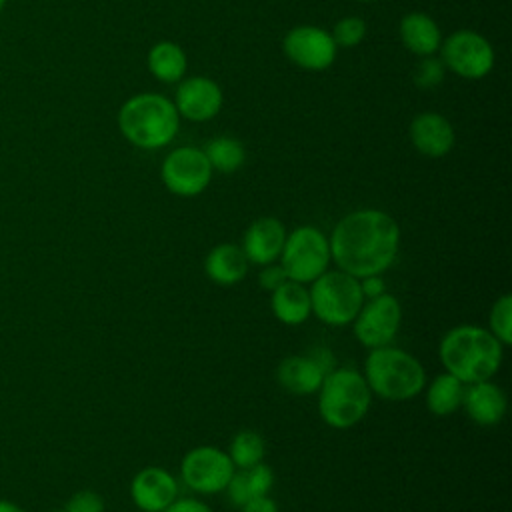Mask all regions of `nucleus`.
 <instances>
[{
    "label": "nucleus",
    "instance_id": "obj_1",
    "mask_svg": "<svg viewBox=\"0 0 512 512\" xmlns=\"http://www.w3.org/2000/svg\"><path fill=\"white\" fill-rule=\"evenodd\" d=\"M328 244L338 270L366 278L382 274L394 264L400 248V226L382 210L362 208L338 220Z\"/></svg>",
    "mask_w": 512,
    "mask_h": 512
},
{
    "label": "nucleus",
    "instance_id": "obj_2",
    "mask_svg": "<svg viewBox=\"0 0 512 512\" xmlns=\"http://www.w3.org/2000/svg\"><path fill=\"white\" fill-rule=\"evenodd\" d=\"M438 356L444 372L456 376L464 384H472L492 380L502 366L504 346L488 328L460 324L442 336Z\"/></svg>",
    "mask_w": 512,
    "mask_h": 512
},
{
    "label": "nucleus",
    "instance_id": "obj_3",
    "mask_svg": "<svg viewBox=\"0 0 512 512\" xmlns=\"http://www.w3.org/2000/svg\"><path fill=\"white\" fill-rule=\"evenodd\" d=\"M122 136L136 148L156 150L170 144L180 128V114L172 100L156 92L128 98L118 112Z\"/></svg>",
    "mask_w": 512,
    "mask_h": 512
},
{
    "label": "nucleus",
    "instance_id": "obj_4",
    "mask_svg": "<svg viewBox=\"0 0 512 512\" xmlns=\"http://www.w3.org/2000/svg\"><path fill=\"white\" fill-rule=\"evenodd\" d=\"M362 376L372 394L390 402L410 400L426 386V370L422 362L414 354L392 344L368 352Z\"/></svg>",
    "mask_w": 512,
    "mask_h": 512
},
{
    "label": "nucleus",
    "instance_id": "obj_5",
    "mask_svg": "<svg viewBox=\"0 0 512 512\" xmlns=\"http://www.w3.org/2000/svg\"><path fill=\"white\" fill-rule=\"evenodd\" d=\"M370 400L372 392L362 372L336 366L318 388V414L330 428L348 430L368 414Z\"/></svg>",
    "mask_w": 512,
    "mask_h": 512
},
{
    "label": "nucleus",
    "instance_id": "obj_6",
    "mask_svg": "<svg viewBox=\"0 0 512 512\" xmlns=\"http://www.w3.org/2000/svg\"><path fill=\"white\" fill-rule=\"evenodd\" d=\"M312 316L328 326H348L364 304L360 280L344 270H326L308 288Z\"/></svg>",
    "mask_w": 512,
    "mask_h": 512
},
{
    "label": "nucleus",
    "instance_id": "obj_7",
    "mask_svg": "<svg viewBox=\"0 0 512 512\" xmlns=\"http://www.w3.org/2000/svg\"><path fill=\"white\" fill-rule=\"evenodd\" d=\"M330 244L316 226H298L286 234L278 264L284 268L288 280L310 284L328 270Z\"/></svg>",
    "mask_w": 512,
    "mask_h": 512
},
{
    "label": "nucleus",
    "instance_id": "obj_8",
    "mask_svg": "<svg viewBox=\"0 0 512 512\" xmlns=\"http://www.w3.org/2000/svg\"><path fill=\"white\" fill-rule=\"evenodd\" d=\"M402 322V306L398 298L384 292L376 298L364 300L356 318L352 320V332L356 340L368 348H380L392 344Z\"/></svg>",
    "mask_w": 512,
    "mask_h": 512
},
{
    "label": "nucleus",
    "instance_id": "obj_9",
    "mask_svg": "<svg viewBox=\"0 0 512 512\" xmlns=\"http://www.w3.org/2000/svg\"><path fill=\"white\" fill-rule=\"evenodd\" d=\"M440 60L454 74L478 80L494 66V50L490 42L474 30H456L440 44Z\"/></svg>",
    "mask_w": 512,
    "mask_h": 512
},
{
    "label": "nucleus",
    "instance_id": "obj_10",
    "mask_svg": "<svg viewBox=\"0 0 512 512\" xmlns=\"http://www.w3.org/2000/svg\"><path fill=\"white\" fill-rule=\"evenodd\" d=\"M212 172L214 170L202 148L180 146L166 154L160 168V178L168 192L182 198H192L208 188Z\"/></svg>",
    "mask_w": 512,
    "mask_h": 512
},
{
    "label": "nucleus",
    "instance_id": "obj_11",
    "mask_svg": "<svg viewBox=\"0 0 512 512\" xmlns=\"http://www.w3.org/2000/svg\"><path fill=\"white\" fill-rule=\"evenodd\" d=\"M234 470L228 452L216 446H196L188 450L180 462L182 482L192 492L206 496L224 492Z\"/></svg>",
    "mask_w": 512,
    "mask_h": 512
},
{
    "label": "nucleus",
    "instance_id": "obj_12",
    "mask_svg": "<svg viewBox=\"0 0 512 512\" xmlns=\"http://www.w3.org/2000/svg\"><path fill=\"white\" fill-rule=\"evenodd\" d=\"M284 54L300 68L320 72L332 66L336 60V44L324 28L318 26H296L282 42Z\"/></svg>",
    "mask_w": 512,
    "mask_h": 512
},
{
    "label": "nucleus",
    "instance_id": "obj_13",
    "mask_svg": "<svg viewBox=\"0 0 512 512\" xmlns=\"http://www.w3.org/2000/svg\"><path fill=\"white\" fill-rule=\"evenodd\" d=\"M130 498L142 512H162L178 498V482L166 468L146 466L134 474Z\"/></svg>",
    "mask_w": 512,
    "mask_h": 512
},
{
    "label": "nucleus",
    "instance_id": "obj_14",
    "mask_svg": "<svg viewBox=\"0 0 512 512\" xmlns=\"http://www.w3.org/2000/svg\"><path fill=\"white\" fill-rule=\"evenodd\" d=\"M220 86L206 76H190L178 84L174 106L180 116L192 122L212 120L222 108Z\"/></svg>",
    "mask_w": 512,
    "mask_h": 512
},
{
    "label": "nucleus",
    "instance_id": "obj_15",
    "mask_svg": "<svg viewBox=\"0 0 512 512\" xmlns=\"http://www.w3.org/2000/svg\"><path fill=\"white\" fill-rule=\"evenodd\" d=\"M286 234L288 232L278 218L262 216L246 228L240 248L250 264L266 266L278 260Z\"/></svg>",
    "mask_w": 512,
    "mask_h": 512
},
{
    "label": "nucleus",
    "instance_id": "obj_16",
    "mask_svg": "<svg viewBox=\"0 0 512 512\" xmlns=\"http://www.w3.org/2000/svg\"><path fill=\"white\" fill-rule=\"evenodd\" d=\"M410 142L420 154L428 158H442L454 148L456 134L448 118L442 114L420 112L410 122Z\"/></svg>",
    "mask_w": 512,
    "mask_h": 512
},
{
    "label": "nucleus",
    "instance_id": "obj_17",
    "mask_svg": "<svg viewBox=\"0 0 512 512\" xmlns=\"http://www.w3.org/2000/svg\"><path fill=\"white\" fill-rule=\"evenodd\" d=\"M462 406L468 418L478 426H496L506 414V394L492 380L466 384Z\"/></svg>",
    "mask_w": 512,
    "mask_h": 512
},
{
    "label": "nucleus",
    "instance_id": "obj_18",
    "mask_svg": "<svg viewBox=\"0 0 512 512\" xmlns=\"http://www.w3.org/2000/svg\"><path fill=\"white\" fill-rule=\"evenodd\" d=\"M250 262L242 248L232 242L216 244L204 258V274L218 286H234L248 274Z\"/></svg>",
    "mask_w": 512,
    "mask_h": 512
},
{
    "label": "nucleus",
    "instance_id": "obj_19",
    "mask_svg": "<svg viewBox=\"0 0 512 512\" xmlns=\"http://www.w3.org/2000/svg\"><path fill=\"white\" fill-rule=\"evenodd\" d=\"M324 376L326 372L308 354L286 356L276 370L280 386L296 396H308L318 392Z\"/></svg>",
    "mask_w": 512,
    "mask_h": 512
},
{
    "label": "nucleus",
    "instance_id": "obj_20",
    "mask_svg": "<svg viewBox=\"0 0 512 512\" xmlns=\"http://www.w3.org/2000/svg\"><path fill=\"white\" fill-rule=\"evenodd\" d=\"M270 308L274 318L286 326H298L306 322L312 316L306 284L286 280L282 286L270 292Z\"/></svg>",
    "mask_w": 512,
    "mask_h": 512
},
{
    "label": "nucleus",
    "instance_id": "obj_21",
    "mask_svg": "<svg viewBox=\"0 0 512 512\" xmlns=\"http://www.w3.org/2000/svg\"><path fill=\"white\" fill-rule=\"evenodd\" d=\"M272 484H274L272 468L264 462H258L250 468H236L232 478L228 480L224 492H226L230 504L240 508L242 504H246L252 498L268 496Z\"/></svg>",
    "mask_w": 512,
    "mask_h": 512
},
{
    "label": "nucleus",
    "instance_id": "obj_22",
    "mask_svg": "<svg viewBox=\"0 0 512 512\" xmlns=\"http://www.w3.org/2000/svg\"><path fill=\"white\" fill-rule=\"evenodd\" d=\"M400 40L416 56H434L442 44L438 24L424 12H408L400 20Z\"/></svg>",
    "mask_w": 512,
    "mask_h": 512
},
{
    "label": "nucleus",
    "instance_id": "obj_23",
    "mask_svg": "<svg viewBox=\"0 0 512 512\" xmlns=\"http://www.w3.org/2000/svg\"><path fill=\"white\" fill-rule=\"evenodd\" d=\"M146 62H148L150 74L166 84L182 80L184 72H186V64H188L184 50L172 40L156 42L148 50Z\"/></svg>",
    "mask_w": 512,
    "mask_h": 512
},
{
    "label": "nucleus",
    "instance_id": "obj_24",
    "mask_svg": "<svg viewBox=\"0 0 512 512\" xmlns=\"http://www.w3.org/2000/svg\"><path fill=\"white\" fill-rule=\"evenodd\" d=\"M424 388H426V392H424L426 408L432 414L448 416V414H454L458 408H462L466 384L462 380H458L456 376L442 372Z\"/></svg>",
    "mask_w": 512,
    "mask_h": 512
},
{
    "label": "nucleus",
    "instance_id": "obj_25",
    "mask_svg": "<svg viewBox=\"0 0 512 512\" xmlns=\"http://www.w3.org/2000/svg\"><path fill=\"white\" fill-rule=\"evenodd\" d=\"M202 152L206 154L212 170H218L224 174L236 172L246 160V150H244L242 142L236 138H230V136L212 138L210 142H206Z\"/></svg>",
    "mask_w": 512,
    "mask_h": 512
},
{
    "label": "nucleus",
    "instance_id": "obj_26",
    "mask_svg": "<svg viewBox=\"0 0 512 512\" xmlns=\"http://www.w3.org/2000/svg\"><path fill=\"white\" fill-rule=\"evenodd\" d=\"M266 446L264 438L254 430H242L238 432L228 448V456L234 464V468H250L264 460Z\"/></svg>",
    "mask_w": 512,
    "mask_h": 512
},
{
    "label": "nucleus",
    "instance_id": "obj_27",
    "mask_svg": "<svg viewBox=\"0 0 512 512\" xmlns=\"http://www.w3.org/2000/svg\"><path fill=\"white\" fill-rule=\"evenodd\" d=\"M488 330L500 340L502 346L512 344V296L502 294L494 300L488 314Z\"/></svg>",
    "mask_w": 512,
    "mask_h": 512
},
{
    "label": "nucleus",
    "instance_id": "obj_28",
    "mask_svg": "<svg viewBox=\"0 0 512 512\" xmlns=\"http://www.w3.org/2000/svg\"><path fill=\"white\" fill-rule=\"evenodd\" d=\"M332 40L336 46H342V48H354L358 46L364 36H366V22L358 16H344L340 18L332 32H330Z\"/></svg>",
    "mask_w": 512,
    "mask_h": 512
},
{
    "label": "nucleus",
    "instance_id": "obj_29",
    "mask_svg": "<svg viewBox=\"0 0 512 512\" xmlns=\"http://www.w3.org/2000/svg\"><path fill=\"white\" fill-rule=\"evenodd\" d=\"M444 72L446 68L440 58L424 56L414 68V84L418 88H436L444 80Z\"/></svg>",
    "mask_w": 512,
    "mask_h": 512
},
{
    "label": "nucleus",
    "instance_id": "obj_30",
    "mask_svg": "<svg viewBox=\"0 0 512 512\" xmlns=\"http://www.w3.org/2000/svg\"><path fill=\"white\" fill-rule=\"evenodd\" d=\"M64 512H104V500L92 490H80L70 496Z\"/></svg>",
    "mask_w": 512,
    "mask_h": 512
},
{
    "label": "nucleus",
    "instance_id": "obj_31",
    "mask_svg": "<svg viewBox=\"0 0 512 512\" xmlns=\"http://www.w3.org/2000/svg\"><path fill=\"white\" fill-rule=\"evenodd\" d=\"M286 280H288V276H286L284 268H282L280 264H276V262L262 266V270H260V274H258L260 286H262L264 290H268V292L276 290V288L282 286Z\"/></svg>",
    "mask_w": 512,
    "mask_h": 512
},
{
    "label": "nucleus",
    "instance_id": "obj_32",
    "mask_svg": "<svg viewBox=\"0 0 512 512\" xmlns=\"http://www.w3.org/2000/svg\"><path fill=\"white\" fill-rule=\"evenodd\" d=\"M162 512H214L208 504L196 498H176L166 510Z\"/></svg>",
    "mask_w": 512,
    "mask_h": 512
},
{
    "label": "nucleus",
    "instance_id": "obj_33",
    "mask_svg": "<svg viewBox=\"0 0 512 512\" xmlns=\"http://www.w3.org/2000/svg\"><path fill=\"white\" fill-rule=\"evenodd\" d=\"M358 280H360V290H362L364 300L376 298V296H380V294L386 292V286H384V280L380 278V274H372V276L358 278Z\"/></svg>",
    "mask_w": 512,
    "mask_h": 512
},
{
    "label": "nucleus",
    "instance_id": "obj_34",
    "mask_svg": "<svg viewBox=\"0 0 512 512\" xmlns=\"http://www.w3.org/2000/svg\"><path fill=\"white\" fill-rule=\"evenodd\" d=\"M326 374L330 372V370H334L336 368V358H334V354H332V350L330 348H326V346H316V348H310L308 352H306Z\"/></svg>",
    "mask_w": 512,
    "mask_h": 512
},
{
    "label": "nucleus",
    "instance_id": "obj_35",
    "mask_svg": "<svg viewBox=\"0 0 512 512\" xmlns=\"http://www.w3.org/2000/svg\"><path fill=\"white\" fill-rule=\"evenodd\" d=\"M240 512H280L276 502L270 498V496H258V498H252L248 500L246 504H242L238 508Z\"/></svg>",
    "mask_w": 512,
    "mask_h": 512
},
{
    "label": "nucleus",
    "instance_id": "obj_36",
    "mask_svg": "<svg viewBox=\"0 0 512 512\" xmlns=\"http://www.w3.org/2000/svg\"><path fill=\"white\" fill-rule=\"evenodd\" d=\"M0 512H26V510L12 500H0Z\"/></svg>",
    "mask_w": 512,
    "mask_h": 512
},
{
    "label": "nucleus",
    "instance_id": "obj_37",
    "mask_svg": "<svg viewBox=\"0 0 512 512\" xmlns=\"http://www.w3.org/2000/svg\"><path fill=\"white\" fill-rule=\"evenodd\" d=\"M4 2H6V0H0V10H2V6H4Z\"/></svg>",
    "mask_w": 512,
    "mask_h": 512
},
{
    "label": "nucleus",
    "instance_id": "obj_38",
    "mask_svg": "<svg viewBox=\"0 0 512 512\" xmlns=\"http://www.w3.org/2000/svg\"><path fill=\"white\" fill-rule=\"evenodd\" d=\"M358 2H372V0H358Z\"/></svg>",
    "mask_w": 512,
    "mask_h": 512
},
{
    "label": "nucleus",
    "instance_id": "obj_39",
    "mask_svg": "<svg viewBox=\"0 0 512 512\" xmlns=\"http://www.w3.org/2000/svg\"><path fill=\"white\" fill-rule=\"evenodd\" d=\"M58 512H64V510H58Z\"/></svg>",
    "mask_w": 512,
    "mask_h": 512
}]
</instances>
